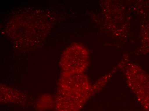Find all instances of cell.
<instances>
[{
  "instance_id": "cell-1",
  "label": "cell",
  "mask_w": 149,
  "mask_h": 111,
  "mask_svg": "<svg viewBox=\"0 0 149 111\" xmlns=\"http://www.w3.org/2000/svg\"><path fill=\"white\" fill-rule=\"evenodd\" d=\"M99 91L82 73L61 74L55 100V110L80 111L91 97Z\"/></svg>"
},
{
  "instance_id": "cell-2",
  "label": "cell",
  "mask_w": 149,
  "mask_h": 111,
  "mask_svg": "<svg viewBox=\"0 0 149 111\" xmlns=\"http://www.w3.org/2000/svg\"><path fill=\"white\" fill-rule=\"evenodd\" d=\"M128 86L145 111H149V75L138 65L128 63L125 69Z\"/></svg>"
},
{
  "instance_id": "cell-3",
  "label": "cell",
  "mask_w": 149,
  "mask_h": 111,
  "mask_svg": "<svg viewBox=\"0 0 149 111\" xmlns=\"http://www.w3.org/2000/svg\"><path fill=\"white\" fill-rule=\"evenodd\" d=\"M89 64V54L82 45L74 43L63 52L60 64L62 72L84 73Z\"/></svg>"
},
{
  "instance_id": "cell-4",
  "label": "cell",
  "mask_w": 149,
  "mask_h": 111,
  "mask_svg": "<svg viewBox=\"0 0 149 111\" xmlns=\"http://www.w3.org/2000/svg\"><path fill=\"white\" fill-rule=\"evenodd\" d=\"M28 102V97L21 91L3 85L1 86V103H15L24 105Z\"/></svg>"
},
{
  "instance_id": "cell-5",
  "label": "cell",
  "mask_w": 149,
  "mask_h": 111,
  "mask_svg": "<svg viewBox=\"0 0 149 111\" xmlns=\"http://www.w3.org/2000/svg\"><path fill=\"white\" fill-rule=\"evenodd\" d=\"M55 107V100L51 96L44 94L40 97L36 103L37 111H45Z\"/></svg>"
}]
</instances>
